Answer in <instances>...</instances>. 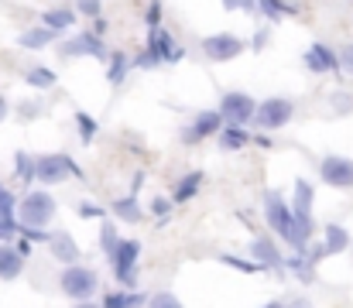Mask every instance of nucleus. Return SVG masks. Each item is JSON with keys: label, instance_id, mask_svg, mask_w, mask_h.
I'll return each mask as SVG.
<instances>
[{"label": "nucleus", "instance_id": "f257e3e1", "mask_svg": "<svg viewBox=\"0 0 353 308\" xmlns=\"http://www.w3.org/2000/svg\"><path fill=\"white\" fill-rule=\"evenodd\" d=\"M59 203L52 199L48 189H31L21 203H17V226L21 229H45L55 219Z\"/></svg>", "mask_w": 353, "mask_h": 308}, {"label": "nucleus", "instance_id": "f03ea898", "mask_svg": "<svg viewBox=\"0 0 353 308\" xmlns=\"http://www.w3.org/2000/svg\"><path fill=\"white\" fill-rule=\"evenodd\" d=\"M59 291L72 302H93V295L100 291V274L86 264H69L59 274Z\"/></svg>", "mask_w": 353, "mask_h": 308}, {"label": "nucleus", "instance_id": "7ed1b4c3", "mask_svg": "<svg viewBox=\"0 0 353 308\" xmlns=\"http://www.w3.org/2000/svg\"><path fill=\"white\" fill-rule=\"evenodd\" d=\"M69 178H83V168L65 151L34 158V182H41V185H62Z\"/></svg>", "mask_w": 353, "mask_h": 308}, {"label": "nucleus", "instance_id": "20e7f679", "mask_svg": "<svg viewBox=\"0 0 353 308\" xmlns=\"http://www.w3.org/2000/svg\"><path fill=\"white\" fill-rule=\"evenodd\" d=\"M292 116H295V100H288V96H268V100L257 103L254 127H261V134H271V130L288 127Z\"/></svg>", "mask_w": 353, "mask_h": 308}, {"label": "nucleus", "instance_id": "39448f33", "mask_svg": "<svg viewBox=\"0 0 353 308\" xmlns=\"http://www.w3.org/2000/svg\"><path fill=\"white\" fill-rule=\"evenodd\" d=\"M220 116H223V123L227 127H247V123H254V113H257V100L250 96V93H243V90H230V93H223L220 96Z\"/></svg>", "mask_w": 353, "mask_h": 308}, {"label": "nucleus", "instance_id": "423d86ee", "mask_svg": "<svg viewBox=\"0 0 353 308\" xmlns=\"http://www.w3.org/2000/svg\"><path fill=\"white\" fill-rule=\"evenodd\" d=\"M59 55L62 59H97V62H107L110 59L103 38H97L93 31H79V34L59 41Z\"/></svg>", "mask_w": 353, "mask_h": 308}, {"label": "nucleus", "instance_id": "0eeeda50", "mask_svg": "<svg viewBox=\"0 0 353 308\" xmlns=\"http://www.w3.org/2000/svg\"><path fill=\"white\" fill-rule=\"evenodd\" d=\"M137 260H141V243L137 240H120V247L114 250L110 264H114L117 285H123L127 291H134V285H137Z\"/></svg>", "mask_w": 353, "mask_h": 308}, {"label": "nucleus", "instance_id": "6e6552de", "mask_svg": "<svg viewBox=\"0 0 353 308\" xmlns=\"http://www.w3.org/2000/svg\"><path fill=\"white\" fill-rule=\"evenodd\" d=\"M203 55L210 59V62H234V59H240L243 52H247V41L240 38V34H230V31H220V34H206L203 41Z\"/></svg>", "mask_w": 353, "mask_h": 308}, {"label": "nucleus", "instance_id": "1a4fd4ad", "mask_svg": "<svg viewBox=\"0 0 353 308\" xmlns=\"http://www.w3.org/2000/svg\"><path fill=\"white\" fill-rule=\"evenodd\" d=\"M227 123H223V116H220V110H203V113H196L185 127H182V144H189V147H196V144H203V141H210V137H216L220 130H223Z\"/></svg>", "mask_w": 353, "mask_h": 308}, {"label": "nucleus", "instance_id": "9d476101", "mask_svg": "<svg viewBox=\"0 0 353 308\" xmlns=\"http://www.w3.org/2000/svg\"><path fill=\"white\" fill-rule=\"evenodd\" d=\"M264 219H268V226H271L274 236L288 240V233H292V205H288V199L278 189H268L264 192Z\"/></svg>", "mask_w": 353, "mask_h": 308}, {"label": "nucleus", "instance_id": "9b49d317", "mask_svg": "<svg viewBox=\"0 0 353 308\" xmlns=\"http://www.w3.org/2000/svg\"><path fill=\"white\" fill-rule=\"evenodd\" d=\"M316 168H319L323 185H330V189H353V158L326 154V158H319Z\"/></svg>", "mask_w": 353, "mask_h": 308}, {"label": "nucleus", "instance_id": "f8f14e48", "mask_svg": "<svg viewBox=\"0 0 353 308\" xmlns=\"http://www.w3.org/2000/svg\"><path fill=\"white\" fill-rule=\"evenodd\" d=\"M343 250H350V233H347L340 223H326V226H323V243H312L305 254H309L312 264H319L323 257H336V254H343Z\"/></svg>", "mask_w": 353, "mask_h": 308}, {"label": "nucleus", "instance_id": "ddd939ff", "mask_svg": "<svg viewBox=\"0 0 353 308\" xmlns=\"http://www.w3.org/2000/svg\"><path fill=\"white\" fill-rule=\"evenodd\" d=\"M144 52H151L154 55V62L158 65H175L182 55H185V48L165 31V28H158V31H148V45H144Z\"/></svg>", "mask_w": 353, "mask_h": 308}, {"label": "nucleus", "instance_id": "4468645a", "mask_svg": "<svg viewBox=\"0 0 353 308\" xmlns=\"http://www.w3.org/2000/svg\"><path fill=\"white\" fill-rule=\"evenodd\" d=\"M250 257L261 271H271V274H281L285 271V257L274 243V236H254L250 240Z\"/></svg>", "mask_w": 353, "mask_h": 308}, {"label": "nucleus", "instance_id": "2eb2a0df", "mask_svg": "<svg viewBox=\"0 0 353 308\" xmlns=\"http://www.w3.org/2000/svg\"><path fill=\"white\" fill-rule=\"evenodd\" d=\"M305 69H309V72H316V76L340 72V52H333L330 45L316 41V45H309V52H305Z\"/></svg>", "mask_w": 353, "mask_h": 308}, {"label": "nucleus", "instance_id": "dca6fc26", "mask_svg": "<svg viewBox=\"0 0 353 308\" xmlns=\"http://www.w3.org/2000/svg\"><path fill=\"white\" fill-rule=\"evenodd\" d=\"M48 254L59 260V264H79V243H76V236L72 233H65V229H59V233H48Z\"/></svg>", "mask_w": 353, "mask_h": 308}, {"label": "nucleus", "instance_id": "f3484780", "mask_svg": "<svg viewBox=\"0 0 353 308\" xmlns=\"http://www.w3.org/2000/svg\"><path fill=\"white\" fill-rule=\"evenodd\" d=\"M141 182H144V175H137L134 178V189H130V196H123V199H117V203L110 205V212L117 216L120 223H141L144 219V209H141V203H137V189H141Z\"/></svg>", "mask_w": 353, "mask_h": 308}, {"label": "nucleus", "instance_id": "a211bd4d", "mask_svg": "<svg viewBox=\"0 0 353 308\" xmlns=\"http://www.w3.org/2000/svg\"><path fill=\"white\" fill-rule=\"evenodd\" d=\"M203 182H206V175H203V172H185V175H179V182H175V189H172V203L175 205L192 203V199L199 196Z\"/></svg>", "mask_w": 353, "mask_h": 308}, {"label": "nucleus", "instance_id": "6ab92c4d", "mask_svg": "<svg viewBox=\"0 0 353 308\" xmlns=\"http://www.w3.org/2000/svg\"><path fill=\"white\" fill-rule=\"evenodd\" d=\"M76 21H79V14H76L72 7H48V10L41 14V28H48V31H55V34L76 28Z\"/></svg>", "mask_w": 353, "mask_h": 308}, {"label": "nucleus", "instance_id": "aec40b11", "mask_svg": "<svg viewBox=\"0 0 353 308\" xmlns=\"http://www.w3.org/2000/svg\"><path fill=\"white\" fill-rule=\"evenodd\" d=\"M24 274V257L14 243H0V281H17Z\"/></svg>", "mask_w": 353, "mask_h": 308}, {"label": "nucleus", "instance_id": "412c9836", "mask_svg": "<svg viewBox=\"0 0 353 308\" xmlns=\"http://www.w3.org/2000/svg\"><path fill=\"white\" fill-rule=\"evenodd\" d=\"M148 305V295H141V291H107L103 295V302L100 308H144Z\"/></svg>", "mask_w": 353, "mask_h": 308}, {"label": "nucleus", "instance_id": "4be33fe9", "mask_svg": "<svg viewBox=\"0 0 353 308\" xmlns=\"http://www.w3.org/2000/svg\"><path fill=\"white\" fill-rule=\"evenodd\" d=\"M55 31H48V28H28V31H21V38H17V45L21 48H31V52H38V48H48V45H55Z\"/></svg>", "mask_w": 353, "mask_h": 308}, {"label": "nucleus", "instance_id": "5701e85b", "mask_svg": "<svg viewBox=\"0 0 353 308\" xmlns=\"http://www.w3.org/2000/svg\"><path fill=\"white\" fill-rule=\"evenodd\" d=\"M216 144H220L223 151H243V147L250 144V134H247V127H223V130L216 134Z\"/></svg>", "mask_w": 353, "mask_h": 308}, {"label": "nucleus", "instance_id": "b1692460", "mask_svg": "<svg viewBox=\"0 0 353 308\" xmlns=\"http://www.w3.org/2000/svg\"><path fill=\"white\" fill-rule=\"evenodd\" d=\"M127 72H130V55L127 52H110V59H107V79H110V86H120L127 79Z\"/></svg>", "mask_w": 353, "mask_h": 308}, {"label": "nucleus", "instance_id": "393cba45", "mask_svg": "<svg viewBox=\"0 0 353 308\" xmlns=\"http://www.w3.org/2000/svg\"><path fill=\"white\" fill-rule=\"evenodd\" d=\"M285 267H288V271H292L302 285H309V281L316 278V264L309 260V254H292V257L285 260Z\"/></svg>", "mask_w": 353, "mask_h": 308}, {"label": "nucleus", "instance_id": "a878e982", "mask_svg": "<svg viewBox=\"0 0 353 308\" xmlns=\"http://www.w3.org/2000/svg\"><path fill=\"white\" fill-rule=\"evenodd\" d=\"M24 83H28L31 90H52V86L59 83V76H55L48 65H34V69L24 72Z\"/></svg>", "mask_w": 353, "mask_h": 308}, {"label": "nucleus", "instance_id": "bb28decb", "mask_svg": "<svg viewBox=\"0 0 353 308\" xmlns=\"http://www.w3.org/2000/svg\"><path fill=\"white\" fill-rule=\"evenodd\" d=\"M120 240H123V236L117 233V226H114V223H107V219H100V250L107 254V260L114 257V250L120 247Z\"/></svg>", "mask_w": 353, "mask_h": 308}, {"label": "nucleus", "instance_id": "cd10ccee", "mask_svg": "<svg viewBox=\"0 0 353 308\" xmlns=\"http://www.w3.org/2000/svg\"><path fill=\"white\" fill-rule=\"evenodd\" d=\"M14 175H17L21 185H31L34 182V158L28 151H17L14 154Z\"/></svg>", "mask_w": 353, "mask_h": 308}, {"label": "nucleus", "instance_id": "c85d7f7f", "mask_svg": "<svg viewBox=\"0 0 353 308\" xmlns=\"http://www.w3.org/2000/svg\"><path fill=\"white\" fill-rule=\"evenodd\" d=\"M257 14H264V17H271V21H281V17L295 14V7H292L288 0H257Z\"/></svg>", "mask_w": 353, "mask_h": 308}, {"label": "nucleus", "instance_id": "c756f323", "mask_svg": "<svg viewBox=\"0 0 353 308\" xmlns=\"http://www.w3.org/2000/svg\"><path fill=\"white\" fill-rule=\"evenodd\" d=\"M76 127H79V137H83V144H93L97 141V130H100V123L90 116V113H76Z\"/></svg>", "mask_w": 353, "mask_h": 308}, {"label": "nucleus", "instance_id": "7c9ffc66", "mask_svg": "<svg viewBox=\"0 0 353 308\" xmlns=\"http://www.w3.org/2000/svg\"><path fill=\"white\" fill-rule=\"evenodd\" d=\"M72 10H76L79 17L97 21V17H103V0H76V3H72Z\"/></svg>", "mask_w": 353, "mask_h": 308}, {"label": "nucleus", "instance_id": "2f4dec72", "mask_svg": "<svg viewBox=\"0 0 353 308\" xmlns=\"http://www.w3.org/2000/svg\"><path fill=\"white\" fill-rule=\"evenodd\" d=\"M144 308H185L172 291H154V295H148V305Z\"/></svg>", "mask_w": 353, "mask_h": 308}, {"label": "nucleus", "instance_id": "473e14b6", "mask_svg": "<svg viewBox=\"0 0 353 308\" xmlns=\"http://www.w3.org/2000/svg\"><path fill=\"white\" fill-rule=\"evenodd\" d=\"M330 110H333L336 116H347V113H353V96H350V93H340V90H336V93L330 96Z\"/></svg>", "mask_w": 353, "mask_h": 308}, {"label": "nucleus", "instance_id": "72a5a7b5", "mask_svg": "<svg viewBox=\"0 0 353 308\" xmlns=\"http://www.w3.org/2000/svg\"><path fill=\"white\" fill-rule=\"evenodd\" d=\"M17 229H21V226H17V216H3V212H0V243H10V240L17 236Z\"/></svg>", "mask_w": 353, "mask_h": 308}, {"label": "nucleus", "instance_id": "f704fd0d", "mask_svg": "<svg viewBox=\"0 0 353 308\" xmlns=\"http://www.w3.org/2000/svg\"><path fill=\"white\" fill-rule=\"evenodd\" d=\"M172 205L175 203H172L168 196H154L148 209H151V216H154V219H168V216H172Z\"/></svg>", "mask_w": 353, "mask_h": 308}, {"label": "nucleus", "instance_id": "c9c22d12", "mask_svg": "<svg viewBox=\"0 0 353 308\" xmlns=\"http://www.w3.org/2000/svg\"><path fill=\"white\" fill-rule=\"evenodd\" d=\"M144 24H148V31H158V28H161V0H151V3H148Z\"/></svg>", "mask_w": 353, "mask_h": 308}, {"label": "nucleus", "instance_id": "e433bc0d", "mask_svg": "<svg viewBox=\"0 0 353 308\" xmlns=\"http://www.w3.org/2000/svg\"><path fill=\"white\" fill-rule=\"evenodd\" d=\"M220 260H223L227 267H234V271H243V274H257V271H261L257 264H247V260H240V257H234V254H223Z\"/></svg>", "mask_w": 353, "mask_h": 308}, {"label": "nucleus", "instance_id": "4c0bfd02", "mask_svg": "<svg viewBox=\"0 0 353 308\" xmlns=\"http://www.w3.org/2000/svg\"><path fill=\"white\" fill-rule=\"evenodd\" d=\"M227 10H243V14H257V0H220Z\"/></svg>", "mask_w": 353, "mask_h": 308}, {"label": "nucleus", "instance_id": "58836bf2", "mask_svg": "<svg viewBox=\"0 0 353 308\" xmlns=\"http://www.w3.org/2000/svg\"><path fill=\"white\" fill-rule=\"evenodd\" d=\"M340 69H343L347 76H353V41H347L343 52H340Z\"/></svg>", "mask_w": 353, "mask_h": 308}, {"label": "nucleus", "instance_id": "ea45409f", "mask_svg": "<svg viewBox=\"0 0 353 308\" xmlns=\"http://www.w3.org/2000/svg\"><path fill=\"white\" fill-rule=\"evenodd\" d=\"M268 41H271V31H268V28H261V31L250 38V48H254V52H264V48H268Z\"/></svg>", "mask_w": 353, "mask_h": 308}, {"label": "nucleus", "instance_id": "a19ab883", "mask_svg": "<svg viewBox=\"0 0 353 308\" xmlns=\"http://www.w3.org/2000/svg\"><path fill=\"white\" fill-rule=\"evenodd\" d=\"M103 212H107V209H100V205H93V203L79 205V216H83V219H103Z\"/></svg>", "mask_w": 353, "mask_h": 308}, {"label": "nucleus", "instance_id": "79ce46f5", "mask_svg": "<svg viewBox=\"0 0 353 308\" xmlns=\"http://www.w3.org/2000/svg\"><path fill=\"white\" fill-rule=\"evenodd\" d=\"M285 308H316V305H312V302H309L305 295H295L292 302H285Z\"/></svg>", "mask_w": 353, "mask_h": 308}, {"label": "nucleus", "instance_id": "37998d69", "mask_svg": "<svg viewBox=\"0 0 353 308\" xmlns=\"http://www.w3.org/2000/svg\"><path fill=\"white\" fill-rule=\"evenodd\" d=\"M17 113H21V116H38V113H41V103H28V106H21Z\"/></svg>", "mask_w": 353, "mask_h": 308}, {"label": "nucleus", "instance_id": "c03bdc74", "mask_svg": "<svg viewBox=\"0 0 353 308\" xmlns=\"http://www.w3.org/2000/svg\"><path fill=\"white\" fill-rule=\"evenodd\" d=\"M7 113H10V103H7V96H3V93H0V123H3V120H7Z\"/></svg>", "mask_w": 353, "mask_h": 308}, {"label": "nucleus", "instance_id": "a18cd8bd", "mask_svg": "<svg viewBox=\"0 0 353 308\" xmlns=\"http://www.w3.org/2000/svg\"><path fill=\"white\" fill-rule=\"evenodd\" d=\"M250 141H254L257 147H271V137H268V134H257V137H250Z\"/></svg>", "mask_w": 353, "mask_h": 308}, {"label": "nucleus", "instance_id": "49530a36", "mask_svg": "<svg viewBox=\"0 0 353 308\" xmlns=\"http://www.w3.org/2000/svg\"><path fill=\"white\" fill-rule=\"evenodd\" d=\"M72 308H100V305H97V302H76Z\"/></svg>", "mask_w": 353, "mask_h": 308}, {"label": "nucleus", "instance_id": "de8ad7c7", "mask_svg": "<svg viewBox=\"0 0 353 308\" xmlns=\"http://www.w3.org/2000/svg\"><path fill=\"white\" fill-rule=\"evenodd\" d=\"M261 308H285V302H268V305H261Z\"/></svg>", "mask_w": 353, "mask_h": 308}]
</instances>
